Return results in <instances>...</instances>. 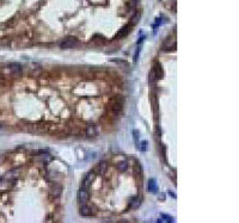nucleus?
Listing matches in <instances>:
<instances>
[{"instance_id": "obj_17", "label": "nucleus", "mask_w": 239, "mask_h": 223, "mask_svg": "<svg viewBox=\"0 0 239 223\" xmlns=\"http://www.w3.org/2000/svg\"><path fill=\"white\" fill-rule=\"evenodd\" d=\"M98 167H99V171H100L102 174H105L107 173V171H108V165H107V162H100Z\"/></svg>"}, {"instance_id": "obj_2", "label": "nucleus", "mask_w": 239, "mask_h": 223, "mask_svg": "<svg viewBox=\"0 0 239 223\" xmlns=\"http://www.w3.org/2000/svg\"><path fill=\"white\" fill-rule=\"evenodd\" d=\"M9 70L11 72V74L17 76V75H22L23 73V68L19 63H10L9 65Z\"/></svg>"}, {"instance_id": "obj_8", "label": "nucleus", "mask_w": 239, "mask_h": 223, "mask_svg": "<svg viewBox=\"0 0 239 223\" xmlns=\"http://www.w3.org/2000/svg\"><path fill=\"white\" fill-rule=\"evenodd\" d=\"M97 134H98V131H97V128H96V125L90 124V125L86 128V135H87L89 137H94V136H97Z\"/></svg>"}, {"instance_id": "obj_22", "label": "nucleus", "mask_w": 239, "mask_h": 223, "mask_svg": "<svg viewBox=\"0 0 239 223\" xmlns=\"http://www.w3.org/2000/svg\"><path fill=\"white\" fill-rule=\"evenodd\" d=\"M134 1H138V0H134Z\"/></svg>"}, {"instance_id": "obj_11", "label": "nucleus", "mask_w": 239, "mask_h": 223, "mask_svg": "<svg viewBox=\"0 0 239 223\" xmlns=\"http://www.w3.org/2000/svg\"><path fill=\"white\" fill-rule=\"evenodd\" d=\"M129 31H130V26H129V25H126L124 28L121 29V31H120V32H117V35L115 36V38H116V39L122 38V37H124V36L128 35V34H129Z\"/></svg>"}, {"instance_id": "obj_13", "label": "nucleus", "mask_w": 239, "mask_h": 223, "mask_svg": "<svg viewBox=\"0 0 239 223\" xmlns=\"http://www.w3.org/2000/svg\"><path fill=\"white\" fill-rule=\"evenodd\" d=\"M116 167H117V170L120 172H124V171H127V168H128V161H126V160L120 161V162H117Z\"/></svg>"}, {"instance_id": "obj_20", "label": "nucleus", "mask_w": 239, "mask_h": 223, "mask_svg": "<svg viewBox=\"0 0 239 223\" xmlns=\"http://www.w3.org/2000/svg\"><path fill=\"white\" fill-rule=\"evenodd\" d=\"M134 173H135V176H139V177H141L142 176V173H141V167H140V165H136L135 166V168H134Z\"/></svg>"}, {"instance_id": "obj_6", "label": "nucleus", "mask_w": 239, "mask_h": 223, "mask_svg": "<svg viewBox=\"0 0 239 223\" xmlns=\"http://www.w3.org/2000/svg\"><path fill=\"white\" fill-rule=\"evenodd\" d=\"M37 159L41 162H44V164H49V162H52V160H53V156L50 155V154H48V153H41L38 156H37Z\"/></svg>"}, {"instance_id": "obj_12", "label": "nucleus", "mask_w": 239, "mask_h": 223, "mask_svg": "<svg viewBox=\"0 0 239 223\" xmlns=\"http://www.w3.org/2000/svg\"><path fill=\"white\" fill-rule=\"evenodd\" d=\"M141 204V199L139 197H133L130 199V203H129V208L130 209H138Z\"/></svg>"}, {"instance_id": "obj_4", "label": "nucleus", "mask_w": 239, "mask_h": 223, "mask_svg": "<svg viewBox=\"0 0 239 223\" xmlns=\"http://www.w3.org/2000/svg\"><path fill=\"white\" fill-rule=\"evenodd\" d=\"M78 199H79V202H80L81 204H85L87 201H89V192H87L86 187H83V189L79 190V192H78Z\"/></svg>"}, {"instance_id": "obj_9", "label": "nucleus", "mask_w": 239, "mask_h": 223, "mask_svg": "<svg viewBox=\"0 0 239 223\" xmlns=\"http://www.w3.org/2000/svg\"><path fill=\"white\" fill-rule=\"evenodd\" d=\"M61 192H62V187H61L60 185H53V187H52V190H50V195L53 196V198H58V197H60Z\"/></svg>"}, {"instance_id": "obj_10", "label": "nucleus", "mask_w": 239, "mask_h": 223, "mask_svg": "<svg viewBox=\"0 0 239 223\" xmlns=\"http://www.w3.org/2000/svg\"><path fill=\"white\" fill-rule=\"evenodd\" d=\"M147 190L149 191V192H153V193L158 192V185H157V182H155L154 179L148 180V182H147Z\"/></svg>"}, {"instance_id": "obj_21", "label": "nucleus", "mask_w": 239, "mask_h": 223, "mask_svg": "<svg viewBox=\"0 0 239 223\" xmlns=\"http://www.w3.org/2000/svg\"><path fill=\"white\" fill-rule=\"evenodd\" d=\"M133 134H134V139H135V142H138V137H139V132H138L136 130H134V131H133Z\"/></svg>"}, {"instance_id": "obj_1", "label": "nucleus", "mask_w": 239, "mask_h": 223, "mask_svg": "<svg viewBox=\"0 0 239 223\" xmlns=\"http://www.w3.org/2000/svg\"><path fill=\"white\" fill-rule=\"evenodd\" d=\"M78 38L75 37H66V38H63L62 41L60 42V47L62 48V49H71V48H74L78 45Z\"/></svg>"}, {"instance_id": "obj_7", "label": "nucleus", "mask_w": 239, "mask_h": 223, "mask_svg": "<svg viewBox=\"0 0 239 223\" xmlns=\"http://www.w3.org/2000/svg\"><path fill=\"white\" fill-rule=\"evenodd\" d=\"M79 212H80L81 216H90V215L92 214V209H91V206L83 204L80 206V209H79Z\"/></svg>"}, {"instance_id": "obj_14", "label": "nucleus", "mask_w": 239, "mask_h": 223, "mask_svg": "<svg viewBox=\"0 0 239 223\" xmlns=\"http://www.w3.org/2000/svg\"><path fill=\"white\" fill-rule=\"evenodd\" d=\"M153 70H154L155 75H157V79H162V78H163L164 73H163V69H162L160 65H155V67L153 68Z\"/></svg>"}, {"instance_id": "obj_16", "label": "nucleus", "mask_w": 239, "mask_h": 223, "mask_svg": "<svg viewBox=\"0 0 239 223\" xmlns=\"http://www.w3.org/2000/svg\"><path fill=\"white\" fill-rule=\"evenodd\" d=\"M155 80H158V79H157V75L154 73V70L152 69V70H151V73H149V75H148V82L149 84H153Z\"/></svg>"}, {"instance_id": "obj_15", "label": "nucleus", "mask_w": 239, "mask_h": 223, "mask_svg": "<svg viewBox=\"0 0 239 223\" xmlns=\"http://www.w3.org/2000/svg\"><path fill=\"white\" fill-rule=\"evenodd\" d=\"M121 110H122V104L121 103H115V104L113 105V111H114V114H120L121 112Z\"/></svg>"}, {"instance_id": "obj_18", "label": "nucleus", "mask_w": 239, "mask_h": 223, "mask_svg": "<svg viewBox=\"0 0 239 223\" xmlns=\"http://www.w3.org/2000/svg\"><path fill=\"white\" fill-rule=\"evenodd\" d=\"M92 42L93 43H97V44H103V43H104V38H103L102 36L100 37L99 36H94L93 39H92Z\"/></svg>"}, {"instance_id": "obj_19", "label": "nucleus", "mask_w": 239, "mask_h": 223, "mask_svg": "<svg viewBox=\"0 0 239 223\" xmlns=\"http://www.w3.org/2000/svg\"><path fill=\"white\" fill-rule=\"evenodd\" d=\"M138 148L141 150V152H146V150H147V142L142 141L141 143H139V145H138Z\"/></svg>"}, {"instance_id": "obj_5", "label": "nucleus", "mask_w": 239, "mask_h": 223, "mask_svg": "<svg viewBox=\"0 0 239 223\" xmlns=\"http://www.w3.org/2000/svg\"><path fill=\"white\" fill-rule=\"evenodd\" d=\"M19 171L18 170H14V171H11V172H9L6 174V176L4 177V179L5 180H9V181H14L16 179H18V177H19Z\"/></svg>"}, {"instance_id": "obj_3", "label": "nucleus", "mask_w": 239, "mask_h": 223, "mask_svg": "<svg viewBox=\"0 0 239 223\" xmlns=\"http://www.w3.org/2000/svg\"><path fill=\"white\" fill-rule=\"evenodd\" d=\"M96 179V172L94 171H91L87 173V176L84 178V181H83V187H87V186H90L92 182L94 181Z\"/></svg>"}]
</instances>
